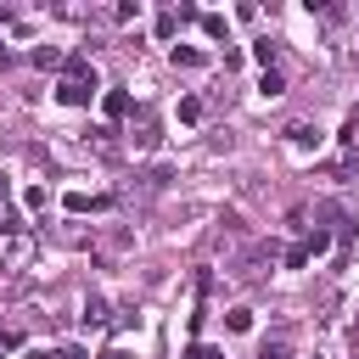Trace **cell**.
I'll use <instances>...</instances> for the list:
<instances>
[{"label":"cell","instance_id":"cell-1","mask_svg":"<svg viewBox=\"0 0 359 359\" xmlns=\"http://www.w3.org/2000/svg\"><path fill=\"white\" fill-rule=\"evenodd\" d=\"M95 90H101L95 79H62V84H56V101H62V107H90Z\"/></svg>","mask_w":359,"mask_h":359},{"label":"cell","instance_id":"cell-2","mask_svg":"<svg viewBox=\"0 0 359 359\" xmlns=\"http://www.w3.org/2000/svg\"><path fill=\"white\" fill-rule=\"evenodd\" d=\"M101 112H107L112 123H118V118H129V90H107V95H101Z\"/></svg>","mask_w":359,"mask_h":359},{"label":"cell","instance_id":"cell-3","mask_svg":"<svg viewBox=\"0 0 359 359\" xmlns=\"http://www.w3.org/2000/svg\"><path fill=\"white\" fill-rule=\"evenodd\" d=\"M286 140H292V146H303V151H309V146H320V129H314V123H303V118H297V123H286Z\"/></svg>","mask_w":359,"mask_h":359},{"label":"cell","instance_id":"cell-4","mask_svg":"<svg viewBox=\"0 0 359 359\" xmlns=\"http://www.w3.org/2000/svg\"><path fill=\"white\" fill-rule=\"evenodd\" d=\"M107 202H112V196H84V191H67V196H62V208H67V213H84V208H95V213H101Z\"/></svg>","mask_w":359,"mask_h":359},{"label":"cell","instance_id":"cell-5","mask_svg":"<svg viewBox=\"0 0 359 359\" xmlns=\"http://www.w3.org/2000/svg\"><path fill=\"white\" fill-rule=\"evenodd\" d=\"M168 62H174V67H202L208 56H202L196 45H174V50H168Z\"/></svg>","mask_w":359,"mask_h":359},{"label":"cell","instance_id":"cell-6","mask_svg":"<svg viewBox=\"0 0 359 359\" xmlns=\"http://www.w3.org/2000/svg\"><path fill=\"white\" fill-rule=\"evenodd\" d=\"M62 79H95V67H90V56H79V50H73V56L62 62Z\"/></svg>","mask_w":359,"mask_h":359},{"label":"cell","instance_id":"cell-7","mask_svg":"<svg viewBox=\"0 0 359 359\" xmlns=\"http://www.w3.org/2000/svg\"><path fill=\"white\" fill-rule=\"evenodd\" d=\"M258 95H264V101H275V95H286V79H280L275 67H269V73H258Z\"/></svg>","mask_w":359,"mask_h":359},{"label":"cell","instance_id":"cell-8","mask_svg":"<svg viewBox=\"0 0 359 359\" xmlns=\"http://www.w3.org/2000/svg\"><path fill=\"white\" fill-rule=\"evenodd\" d=\"M224 331L247 337V331H252V309H224Z\"/></svg>","mask_w":359,"mask_h":359},{"label":"cell","instance_id":"cell-9","mask_svg":"<svg viewBox=\"0 0 359 359\" xmlns=\"http://www.w3.org/2000/svg\"><path fill=\"white\" fill-rule=\"evenodd\" d=\"M202 34H208V39H230V22H224L219 11H208V17H202Z\"/></svg>","mask_w":359,"mask_h":359},{"label":"cell","instance_id":"cell-10","mask_svg":"<svg viewBox=\"0 0 359 359\" xmlns=\"http://www.w3.org/2000/svg\"><path fill=\"white\" fill-rule=\"evenodd\" d=\"M84 325H107V297H84Z\"/></svg>","mask_w":359,"mask_h":359},{"label":"cell","instance_id":"cell-11","mask_svg":"<svg viewBox=\"0 0 359 359\" xmlns=\"http://www.w3.org/2000/svg\"><path fill=\"white\" fill-rule=\"evenodd\" d=\"M62 62H67V56H62L56 45H39V50H34V67H62Z\"/></svg>","mask_w":359,"mask_h":359},{"label":"cell","instance_id":"cell-12","mask_svg":"<svg viewBox=\"0 0 359 359\" xmlns=\"http://www.w3.org/2000/svg\"><path fill=\"white\" fill-rule=\"evenodd\" d=\"M202 112H208V107H202L196 95H185V101H180V123H202Z\"/></svg>","mask_w":359,"mask_h":359},{"label":"cell","instance_id":"cell-13","mask_svg":"<svg viewBox=\"0 0 359 359\" xmlns=\"http://www.w3.org/2000/svg\"><path fill=\"white\" fill-rule=\"evenodd\" d=\"M309 258H314V252H309V241H292V247H286V269H303Z\"/></svg>","mask_w":359,"mask_h":359},{"label":"cell","instance_id":"cell-14","mask_svg":"<svg viewBox=\"0 0 359 359\" xmlns=\"http://www.w3.org/2000/svg\"><path fill=\"white\" fill-rule=\"evenodd\" d=\"M135 17H140V0H118L112 6V22H135Z\"/></svg>","mask_w":359,"mask_h":359},{"label":"cell","instance_id":"cell-15","mask_svg":"<svg viewBox=\"0 0 359 359\" xmlns=\"http://www.w3.org/2000/svg\"><path fill=\"white\" fill-rule=\"evenodd\" d=\"M174 28H180V11H163L157 17V39H174Z\"/></svg>","mask_w":359,"mask_h":359},{"label":"cell","instance_id":"cell-16","mask_svg":"<svg viewBox=\"0 0 359 359\" xmlns=\"http://www.w3.org/2000/svg\"><path fill=\"white\" fill-rule=\"evenodd\" d=\"M252 56H258V62H264V73H269V62H275V39H258V45H252Z\"/></svg>","mask_w":359,"mask_h":359},{"label":"cell","instance_id":"cell-17","mask_svg":"<svg viewBox=\"0 0 359 359\" xmlns=\"http://www.w3.org/2000/svg\"><path fill=\"white\" fill-rule=\"evenodd\" d=\"M258 359H286V342H264V348H258Z\"/></svg>","mask_w":359,"mask_h":359},{"label":"cell","instance_id":"cell-18","mask_svg":"<svg viewBox=\"0 0 359 359\" xmlns=\"http://www.w3.org/2000/svg\"><path fill=\"white\" fill-rule=\"evenodd\" d=\"M185 359H224V353H219V348H202V342H196V348H191Z\"/></svg>","mask_w":359,"mask_h":359},{"label":"cell","instance_id":"cell-19","mask_svg":"<svg viewBox=\"0 0 359 359\" xmlns=\"http://www.w3.org/2000/svg\"><path fill=\"white\" fill-rule=\"evenodd\" d=\"M56 359H90V353H84V348H62Z\"/></svg>","mask_w":359,"mask_h":359},{"label":"cell","instance_id":"cell-20","mask_svg":"<svg viewBox=\"0 0 359 359\" xmlns=\"http://www.w3.org/2000/svg\"><path fill=\"white\" fill-rule=\"evenodd\" d=\"M101 359H118V353H101Z\"/></svg>","mask_w":359,"mask_h":359}]
</instances>
